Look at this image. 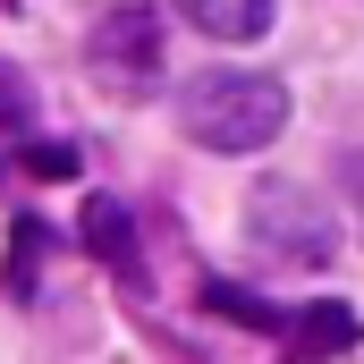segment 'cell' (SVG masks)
<instances>
[{"instance_id": "obj_1", "label": "cell", "mask_w": 364, "mask_h": 364, "mask_svg": "<svg viewBox=\"0 0 364 364\" xmlns=\"http://www.w3.org/2000/svg\"><path fill=\"white\" fill-rule=\"evenodd\" d=\"M178 127L203 153H263L288 127V85L255 77V68H212L178 93Z\"/></svg>"}, {"instance_id": "obj_2", "label": "cell", "mask_w": 364, "mask_h": 364, "mask_svg": "<svg viewBox=\"0 0 364 364\" xmlns=\"http://www.w3.org/2000/svg\"><path fill=\"white\" fill-rule=\"evenodd\" d=\"M246 229H255L263 263H279V272H322L331 246H339L331 203H322L314 186H296V178H263L255 186V195H246Z\"/></svg>"}, {"instance_id": "obj_3", "label": "cell", "mask_w": 364, "mask_h": 364, "mask_svg": "<svg viewBox=\"0 0 364 364\" xmlns=\"http://www.w3.org/2000/svg\"><path fill=\"white\" fill-rule=\"evenodd\" d=\"M93 77L110 93H144L153 77H161V17L153 9H110L102 26H93Z\"/></svg>"}, {"instance_id": "obj_4", "label": "cell", "mask_w": 364, "mask_h": 364, "mask_svg": "<svg viewBox=\"0 0 364 364\" xmlns=\"http://www.w3.org/2000/svg\"><path fill=\"white\" fill-rule=\"evenodd\" d=\"M178 17L212 43H255L272 34V0H178Z\"/></svg>"}, {"instance_id": "obj_5", "label": "cell", "mask_w": 364, "mask_h": 364, "mask_svg": "<svg viewBox=\"0 0 364 364\" xmlns=\"http://www.w3.org/2000/svg\"><path fill=\"white\" fill-rule=\"evenodd\" d=\"M85 237H93V255H102L110 272H136V229H127V212H119L110 195L85 203Z\"/></svg>"}, {"instance_id": "obj_6", "label": "cell", "mask_w": 364, "mask_h": 364, "mask_svg": "<svg viewBox=\"0 0 364 364\" xmlns=\"http://www.w3.org/2000/svg\"><path fill=\"white\" fill-rule=\"evenodd\" d=\"M296 348H305V356L356 348V314H348V305H305V322H296Z\"/></svg>"}, {"instance_id": "obj_7", "label": "cell", "mask_w": 364, "mask_h": 364, "mask_svg": "<svg viewBox=\"0 0 364 364\" xmlns=\"http://www.w3.org/2000/svg\"><path fill=\"white\" fill-rule=\"evenodd\" d=\"M26 127H34V93H26L17 68H0V144H17Z\"/></svg>"}, {"instance_id": "obj_8", "label": "cell", "mask_w": 364, "mask_h": 364, "mask_svg": "<svg viewBox=\"0 0 364 364\" xmlns=\"http://www.w3.org/2000/svg\"><path fill=\"white\" fill-rule=\"evenodd\" d=\"M34 255H43V229L17 220V255H9V288H34Z\"/></svg>"}, {"instance_id": "obj_9", "label": "cell", "mask_w": 364, "mask_h": 364, "mask_svg": "<svg viewBox=\"0 0 364 364\" xmlns=\"http://www.w3.org/2000/svg\"><path fill=\"white\" fill-rule=\"evenodd\" d=\"M9 9H17V0H9Z\"/></svg>"}, {"instance_id": "obj_10", "label": "cell", "mask_w": 364, "mask_h": 364, "mask_svg": "<svg viewBox=\"0 0 364 364\" xmlns=\"http://www.w3.org/2000/svg\"><path fill=\"white\" fill-rule=\"evenodd\" d=\"M356 170H364V161H356Z\"/></svg>"}]
</instances>
